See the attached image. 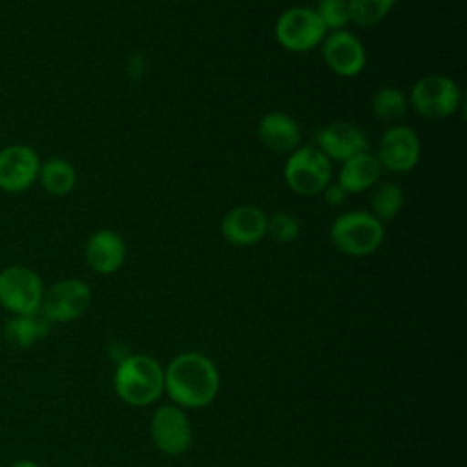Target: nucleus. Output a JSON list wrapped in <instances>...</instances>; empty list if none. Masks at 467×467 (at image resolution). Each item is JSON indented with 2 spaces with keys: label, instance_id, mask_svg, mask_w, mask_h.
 <instances>
[{
  "label": "nucleus",
  "instance_id": "10",
  "mask_svg": "<svg viewBox=\"0 0 467 467\" xmlns=\"http://www.w3.org/2000/svg\"><path fill=\"white\" fill-rule=\"evenodd\" d=\"M420 151L421 146L414 130L401 124H390L381 133L376 157L381 168L394 173H405L418 164Z\"/></svg>",
  "mask_w": 467,
  "mask_h": 467
},
{
  "label": "nucleus",
  "instance_id": "13",
  "mask_svg": "<svg viewBox=\"0 0 467 467\" xmlns=\"http://www.w3.org/2000/svg\"><path fill=\"white\" fill-rule=\"evenodd\" d=\"M316 148L332 162H345L347 159L367 151V133L354 122L337 120L316 133Z\"/></svg>",
  "mask_w": 467,
  "mask_h": 467
},
{
  "label": "nucleus",
  "instance_id": "19",
  "mask_svg": "<svg viewBox=\"0 0 467 467\" xmlns=\"http://www.w3.org/2000/svg\"><path fill=\"white\" fill-rule=\"evenodd\" d=\"M40 312L31 316H11V319L4 327L5 339L16 348L31 347L40 336L47 332V319L44 316L38 317Z\"/></svg>",
  "mask_w": 467,
  "mask_h": 467
},
{
  "label": "nucleus",
  "instance_id": "2",
  "mask_svg": "<svg viewBox=\"0 0 467 467\" xmlns=\"http://www.w3.org/2000/svg\"><path fill=\"white\" fill-rule=\"evenodd\" d=\"M113 387L124 403L133 407L150 405L164 390V368L151 356H128L117 365Z\"/></svg>",
  "mask_w": 467,
  "mask_h": 467
},
{
  "label": "nucleus",
  "instance_id": "18",
  "mask_svg": "<svg viewBox=\"0 0 467 467\" xmlns=\"http://www.w3.org/2000/svg\"><path fill=\"white\" fill-rule=\"evenodd\" d=\"M38 181L42 188L57 197H62L69 193L77 184V173L71 162L64 159H47L40 162L38 170Z\"/></svg>",
  "mask_w": 467,
  "mask_h": 467
},
{
  "label": "nucleus",
  "instance_id": "4",
  "mask_svg": "<svg viewBox=\"0 0 467 467\" xmlns=\"http://www.w3.org/2000/svg\"><path fill=\"white\" fill-rule=\"evenodd\" d=\"M44 285L40 275L22 265L0 270V305L11 316H31L40 312Z\"/></svg>",
  "mask_w": 467,
  "mask_h": 467
},
{
  "label": "nucleus",
  "instance_id": "27",
  "mask_svg": "<svg viewBox=\"0 0 467 467\" xmlns=\"http://www.w3.org/2000/svg\"><path fill=\"white\" fill-rule=\"evenodd\" d=\"M0 467H2V465H0Z\"/></svg>",
  "mask_w": 467,
  "mask_h": 467
},
{
  "label": "nucleus",
  "instance_id": "3",
  "mask_svg": "<svg viewBox=\"0 0 467 467\" xmlns=\"http://www.w3.org/2000/svg\"><path fill=\"white\" fill-rule=\"evenodd\" d=\"M330 243L336 250L350 257H363L379 248L385 228L370 212L352 210L337 215L330 224Z\"/></svg>",
  "mask_w": 467,
  "mask_h": 467
},
{
  "label": "nucleus",
  "instance_id": "17",
  "mask_svg": "<svg viewBox=\"0 0 467 467\" xmlns=\"http://www.w3.org/2000/svg\"><path fill=\"white\" fill-rule=\"evenodd\" d=\"M381 164L374 153L363 151L358 153L345 162H341L339 173H337V184L347 193H359L368 188H372L381 175Z\"/></svg>",
  "mask_w": 467,
  "mask_h": 467
},
{
  "label": "nucleus",
  "instance_id": "23",
  "mask_svg": "<svg viewBox=\"0 0 467 467\" xmlns=\"http://www.w3.org/2000/svg\"><path fill=\"white\" fill-rule=\"evenodd\" d=\"M299 221L288 212H275L266 217V235L281 244L294 243L299 237Z\"/></svg>",
  "mask_w": 467,
  "mask_h": 467
},
{
  "label": "nucleus",
  "instance_id": "11",
  "mask_svg": "<svg viewBox=\"0 0 467 467\" xmlns=\"http://www.w3.org/2000/svg\"><path fill=\"white\" fill-rule=\"evenodd\" d=\"M40 159L31 146L9 144L0 150V190L18 193L38 179Z\"/></svg>",
  "mask_w": 467,
  "mask_h": 467
},
{
  "label": "nucleus",
  "instance_id": "20",
  "mask_svg": "<svg viewBox=\"0 0 467 467\" xmlns=\"http://www.w3.org/2000/svg\"><path fill=\"white\" fill-rule=\"evenodd\" d=\"M372 115L381 122H398L407 115L409 109V97L392 86L381 88L372 95L370 100Z\"/></svg>",
  "mask_w": 467,
  "mask_h": 467
},
{
  "label": "nucleus",
  "instance_id": "22",
  "mask_svg": "<svg viewBox=\"0 0 467 467\" xmlns=\"http://www.w3.org/2000/svg\"><path fill=\"white\" fill-rule=\"evenodd\" d=\"M394 0H348L350 22L370 27L379 24L392 9Z\"/></svg>",
  "mask_w": 467,
  "mask_h": 467
},
{
  "label": "nucleus",
  "instance_id": "1",
  "mask_svg": "<svg viewBox=\"0 0 467 467\" xmlns=\"http://www.w3.org/2000/svg\"><path fill=\"white\" fill-rule=\"evenodd\" d=\"M164 390L177 407L201 409L215 400L219 372L206 356L182 352L164 368Z\"/></svg>",
  "mask_w": 467,
  "mask_h": 467
},
{
  "label": "nucleus",
  "instance_id": "25",
  "mask_svg": "<svg viewBox=\"0 0 467 467\" xmlns=\"http://www.w3.org/2000/svg\"><path fill=\"white\" fill-rule=\"evenodd\" d=\"M323 199L327 204L330 206H341L345 202V197H347V192L337 184V182H328L325 188H323Z\"/></svg>",
  "mask_w": 467,
  "mask_h": 467
},
{
  "label": "nucleus",
  "instance_id": "12",
  "mask_svg": "<svg viewBox=\"0 0 467 467\" xmlns=\"http://www.w3.org/2000/svg\"><path fill=\"white\" fill-rule=\"evenodd\" d=\"M327 66L339 77H356L367 64V53L356 35L347 29L330 31L321 42Z\"/></svg>",
  "mask_w": 467,
  "mask_h": 467
},
{
  "label": "nucleus",
  "instance_id": "8",
  "mask_svg": "<svg viewBox=\"0 0 467 467\" xmlns=\"http://www.w3.org/2000/svg\"><path fill=\"white\" fill-rule=\"evenodd\" d=\"M91 303V288L82 279H60L44 290L40 314L49 323H69L80 317Z\"/></svg>",
  "mask_w": 467,
  "mask_h": 467
},
{
  "label": "nucleus",
  "instance_id": "6",
  "mask_svg": "<svg viewBox=\"0 0 467 467\" xmlns=\"http://www.w3.org/2000/svg\"><path fill=\"white\" fill-rule=\"evenodd\" d=\"M332 179V162L316 146H299L285 162V182L297 195H317Z\"/></svg>",
  "mask_w": 467,
  "mask_h": 467
},
{
  "label": "nucleus",
  "instance_id": "7",
  "mask_svg": "<svg viewBox=\"0 0 467 467\" xmlns=\"http://www.w3.org/2000/svg\"><path fill=\"white\" fill-rule=\"evenodd\" d=\"M275 40L288 51L305 53L317 47L327 36V29L314 7L296 5L281 13L275 22Z\"/></svg>",
  "mask_w": 467,
  "mask_h": 467
},
{
  "label": "nucleus",
  "instance_id": "21",
  "mask_svg": "<svg viewBox=\"0 0 467 467\" xmlns=\"http://www.w3.org/2000/svg\"><path fill=\"white\" fill-rule=\"evenodd\" d=\"M372 188L374 192L370 195V213L381 223L394 219L403 208L401 188L390 181L376 182Z\"/></svg>",
  "mask_w": 467,
  "mask_h": 467
},
{
  "label": "nucleus",
  "instance_id": "9",
  "mask_svg": "<svg viewBox=\"0 0 467 467\" xmlns=\"http://www.w3.org/2000/svg\"><path fill=\"white\" fill-rule=\"evenodd\" d=\"M150 434L155 447L170 456L182 454L192 445V425L177 405H162L153 412Z\"/></svg>",
  "mask_w": 467,
  "mask_h": 467
},
{
  "label": "nucleus",
  "instance_id": "14",
  "mask_svg": "<svg viewBox=\"0 0 467 467\" xmlns=\"http://www.w3.org/2000/svg\"><path fill=\"white\" fill-rule=\"evenodd\" d=\"M266 213L254 204L228 210L221 221L223 237L234 246H252L266 235Z\"/></svg>",
  "mask_w": 467,
  "mask_h": 467
},
{
  "label": "nucleus",
  "instance_id": "5",
  "mask_svg": "<svg viewBox=\"0 0 467 467\" xmlns=\"http://www.w3.org/2000/svg\"><path fill=\"white\" fill-rule=\"evenodd\" d=\"M460 102V88L447 75H425L418 78L409 95L412 109L429 120H440L454 115Z\"/></svg>",
  "mask_w": 467,
  "mask_h": 467
},
{
  "label": "nucleus",
  "instance_id": "26",
  "mask_svg": "<svg viewBox=\"0 0 467 467\" xmlns=\"http://www.w3.org/2000/svg\"><path fill=\"white\" fill-rule=\"evenodd\" d=\"M9 467H40V465L36 462H33V460H16Z\"/></svg>",
  "mask_w": 467,
  "mask_h": 467
},
{
  "label": "nucleus",
  "instance_id": "16",
  "mask_svg": "<svg viewBox=\"0 0 467 467\" xmlns=\"http://www.w3.org/2000/svg\"><path fill=\"white\" fill-rule=\"evenodd\" d=\"M257 137L270 151L292 153L299 148L301 130L290 115L283 111H270L259 120Z\"/></svg>",
  "mask_w": 467,
  "mask_h": 467
},
{
  "label": "nucleus",
  "instance_id": "15",
  "mask_svg": "<svg viewBox=\"0 0 467 467\" xmlns=\"http://www.w3.org/2000/svg\"><path fill=\"white\" fill-rule=\"evenodd\" d=\"M84 257L88 266L102 275L117 272L126 257L124 239L108 228L97 230L89 235L84 248Z\"/></svg>",
  "mask_w": 467,
  "mask_h": 467
},
{
  "label": "nucleus",
  "instance_id": "24",
  "mask_svg": "<svg viewBox=\"0 0 467 467\" xmlns=\"http://www.w3.org/2000/svg\"><path fill=\"white\" fill-rule=\"evenodd\" d=\"M314 11L327 31H341L350 24L348 0H317Z\"/></svg>",
  "mask_w": 467,
  "mask_h": 467
}]
</instances>
